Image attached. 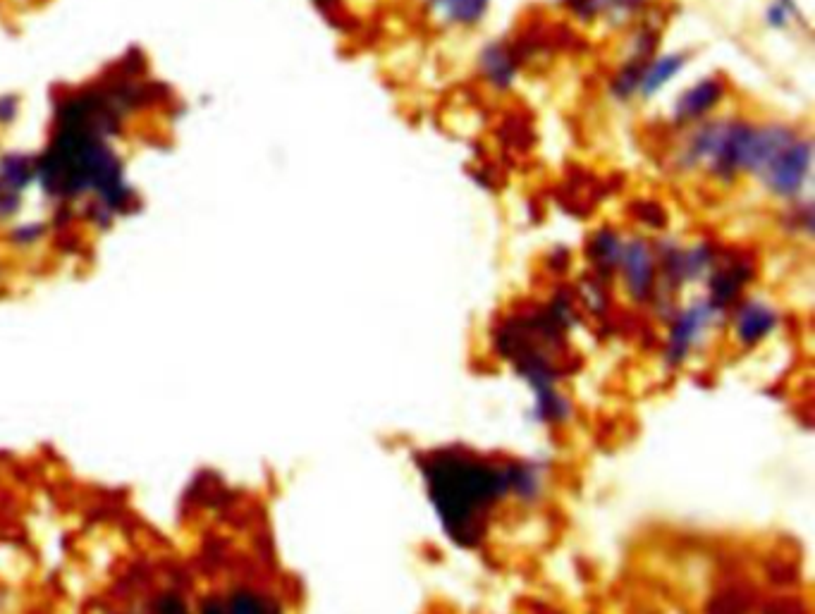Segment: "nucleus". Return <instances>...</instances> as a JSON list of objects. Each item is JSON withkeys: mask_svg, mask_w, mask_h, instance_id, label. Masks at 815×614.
I'll return each instance as SVG.
<instances>
[{"mask_svg": "<svg viewBox=\"0 0 815 614\" xmlns=\"http://www.w3.org/2000/svg\"><path fill=\"white\" fill-rule=\"evenodd\" d=\"M727 96L725 82L718 77H706L698 79L696 84H691L689 89H684L682 94L677 96L672 106V125L674 127H691L698 125V122L710 120V115L715 113V108L722 106Z\"/></svg>", "mask_w": 815, "mask_h": 614, "instance_id": "4", "label": "nucleus"}, {"mask_svg": "<svg viewBox=\"0 0 815 614\" xmlns=\"http://www.w3.org/2000/svg\"><path fill=\"white\" fill-rule=\"evenodd\" d=\"M562 3L581 22L598 20L600 12H603V0H562Z\"/></svg>", "mask_w": 815, "mask_h": 614, "instance_id": "16", "label": "nucleus"}, {"mask_svg": "<svg viewBox=\"0 0 815 614\" xmlns=\"http://www.w3.org/2000/svg\"><path fill=\"white\" fill-rule=\"evenodd\" d=\"M624 239L615 227L603 225L593 232L591 239L586 244V254L588 261L600 278H610L612 273H617V266H620V256H622Z\"/></svg>", "mask_w": 815, "mask_h": 614, "instance_id": "9", "label": "nucleus"}, {"mask_svg": "<svg viewBox=\"0 0 815 614\" xmlns=\"http://www.w3.org/2000/svg\"><path fill=\"white\" fill-rule=\"evenodd\" d=\"M813 168V141L808 137L796 134V139L789 146L777 153L772 161L765 165L761 177L763 187L782 201H796L804 192L808 177Z\"/></svg>", "mask_w": 815, "mask_h": 614, "instance_id": "2", "label": "nucleus"}, {"mask_svg": "<svg viewBox=\"0 0 815 614\" xmlns=\"http://www.w3.org/2000/svg\"><path fill=\"white\" fill-rule=\"evenodd\" d=\"M686 63H689V53H667L660 55V58H653L651 63L643 70L641 82H639V94L643 98H653L660 89H665L667 84L672 82L679 72L684 70Z\"/></svg>", "mask_w": 815, "mask_h": 614, "instance_id": "10", "label": "nucleus"}, {"mask_svg": "<svg viewBox=\"0 0 815 614\" xmlns=\"http://www.w3.org/2000/svg\"><path fill=\"white\" fill-rule=\"evenodd\" d=\"M428 8L452 27H476L486 17L490 0H428Z\"/></svg>", "mask_w": 815, "mask_h": 614, "instance_id": "11", "label": "nucleus"}, {"mask_svg": "<svg viewBox=\"0 0 815 614\" xmlns=\"http://www.w3.org/2000/svg\"><path fill=\"white\" fill-rule=\"evenodd\" d=\"M153 614H192V610L180 593L165 591L153 603Z\"/></svg>", "mask_w": 815, "mask_h": 614, "instance_id": "15", "label": "nucleus"}, {"mask_svg": "<svg viewBox=\"0 0 815 614\" xmlns=\"http://www.w3.org/2000/svg\"><path fill=\"white\" fill-rule=\"evenodd\" d=\"M732 325L737 342L753 347L758 342H763L777 328V311L770 309L768 304L751 299V302H744L739 306L737 313H734Z\"/></svg>", "mask_w": 815, "mask_h": 614, "instance_id": "8", "label": "nucleus"}, {"mask_svg": "<svg viewBox=\"0 0 815 614\" xmlns=\"http://www.w3.org/2000/svg\"><path fill=\"white\" fill-rule=\"evenodd\" d=\"M617 273L622 275L627 294L636 304L651 302L658 290V259H655L653 244L646 237L627 239Z\"/></svg>", "mask_w": 815, "mask_h": 614, "instance_id": "3", "label": "nucleus"}, {"mask_svg": "<svg viewBox=\"0 0 815 614\" xmlns=\"http://www.w3.org/2000/svg\"><path fill=\"white\" fill-rule=\"evenodd\" d=\"M715 311L710 309L708 302H696L689 309L679 311V316L674 318V325L670 330V342H667V356L672 361H682L689 349L701 340L703 333L708 330L710 321H713Z\"/></svg>", "mask_w": 815, "mask_h": 614, "instance_id": "7", "label": "nucleus"}, {"mask_svg": "<svg viewBox=\"0 0 815 614\" xmlns=\"http://www.w3.org/2000/svg\"><path fill=\"white\" fill-rule=\"evenodd\" d=\"M753 278V266L751 261L746 259H732L727 261L725 266H718L713 270L708 282V306L715 313L727 311L729 306H734L739 302L741 292L749 285V280Z\"/></svg>", "mask_w": 815, "mask_h": 614, "instance_id": "6", "label": "nucleus"}, {"mask_svg": "<svg viewBox=\"0 0 815 614\" xmlns=\"http://www.w3.org/2000/svg\"><path fill=\"white\" fill-rule=\"evenodd\" d=\"M646 10V0H603L600 17H608L615 24H624L631 17H639Z\"/></svg>", "mask_w": 815, "mask_h": 614, "instance_id": "13", "label": "nucleus"}, {"mask_svg": "<svg viewBox=\"0 0 815 614\" xmlns=\"http://www.w3.org/2000/svg\"><path fill=\"white\" fill-rule=\"evenodd\" d=\"M519 67H522V55L517 51V44L498 39L481 48L479 75L498 94H505L507 89L514 87L519 77Z\"/></svg>", "mask_w": 815, "mask_h": 614, "instance_id": "5", "label": "nucleus"}, {"mask_svg": "<svg viewBox=\"0 0 815 614\" xmlns=\"http://www.w3.org/2000/svg\"><path fill=\"white\" fill-rule=\"evenodd\" d=\"M631 211H634V218L639 220L641 225L646 227H655V230H663L667 225V213L665 208L660 204H655V201H648V199H641L636 201L634 206H631Z\"/></svg>", "mask_w": 815, "mask_h": 614, "instance_id": "14", "label": "nucleus"}, {"mask_svg": "<svg viewBox=\"0 0 815 614\" xmlns=\"http://www.w3.org/2000/svg\"><path fill=\"white\" fill-rule=\"evenodd\" d=\"M223 605L228 614H278L273 610L271 600L254 588H235L223 600Z\"/></svg>", "mask_w": 815, "mask_h": 614, "instance_id": "12", "label": "nucleus"}, {"mask_svg": "<svg viewBox=\"0 0 815 614\" xmlns=\"http://www.w3.org/2000/svg\"><path fill=\"white\" fill-rule=\"evenodd\" d=\"M789 10H784L782 5H777V3H772L770 8H768V24L772 29H784L789 24Z\"/></svg>", "mask_w": 815, "mask_h": 614, "instance_id": "17", "label": "nucleus"}, {"mask_svg": "<svg viewBox=\"0 0 815 614\" xmlns=\"http://www.w3.org/2000/svg\"><path fill=\"white\" fill-rule=\"evenodd\" d=\"M201 614H228V612H225L223 598H208V600H204V605H201Z\"/></svg>", "mask_w": 815, "mask_h": 614, "instance_id": "18", "label": "nucleus"}, {"mask_svg": "<svg viewBox=\"0 0 815 614\" xmlns=\"http://www.w3.org/2000/svg\"><path fill=\"white\" fill-rule=\"evenodd\" d=\"M424 471L440 519L464 545L479 540L488 509L512 488L510 469L500 471L471 454H433Z\"/></svg>", "mask_w": 815, "mask_h": 614, "instance_id": "1", "label": "nucleus"}]
</instances>
